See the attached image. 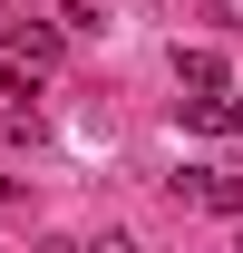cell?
Instances as JSON below:
<instances>
[{"mask_svg": "<svg viewBox=\"0 0 243 253\" xmlns=\"http://www.w3.org/2000/svg\"><path fill=\"white\" fill-rule=\"evenodd\" d=\"M224 126H234V136H243V97H234V117H224Z\"/></svg>", "mask_w": 243, "mask_h": 253, "instance_id": "7", "label": "cell"}, {"mask_svg": "<svg viewBox=\"0 0 243 253\" xmlns=\"http://www.w3.org/2000/svg\"><path fill=\"white\" fill-rule=\"evenodd\" d=\"M78 253H136V244H126V234H97V244H78Z\"/></svg>", "mask_w": 243, "mask_h": 253, "instance_id": "5", "label": "cell"}, {"mask_svg": "<svg viewBox=\"0 0 243 253\" xmlns=\"http://www.w3.org/2000/svg\"><path fill=\"white\" fill-rule=\"evenodd\" d=\"M175 78H185V88H195V97H224V88H234L214 49H175Z\"/></svg>", "mask_w": 243, "mask_h": 253, "instance_id": "3", "label": "cell"}, {"mask_svg": "<svg viewBox=\"0 0 243 253\" xmlns=\"http://www.w3.org/2000/svg\"><path fill=\"white\" fill-rule=\"evenodd\" d=\"M175 195H185V205H204V214H243V175H224V166H185Z\"/></svg>", "mask_w": 243, "mask_h": 253, "instance_id": "1", "label": "cell"}, {"mask_svg": "<svg viewBox=\"0 0 243 253\" xmlns=\"http://www.w3.org/2000/svg\"><path fill=\"white\" fill-rule=\"evenodd\" d=\"M59 49H68V39L49 30V20H10V59H20V68H59Z\"/></svg>", "mask_w": 243, "mask_h": 253, "instance_id": "2", "label": "cell"}, {"mask_svg": "<svg viewBox=\"0 0 243 253\" xmlns=\"http://www.w3.org/2000/svg\"><path fill=\"white\" fill-rule=\"evenodd\" d=\"M214 10H224V30H243V0H214Z\"/></svg>", "mask_w": 243, "mask_h": 253, "instance_id": "6", "label": "cell"}, {"mask_svg": "<svg viewBox=\"0 0 243 253\" xmlns=\"http://www.w3.org/2000/svg\"><path fill=\"white\" fill-rule=\"evenodd\" d=\"M224 117H234V97H185V126H204V136H214Z\"/></svg>", "mask_w": 243, "mask_h": 253, "instance_id": "4", "label": "cell"}]
</instances>
